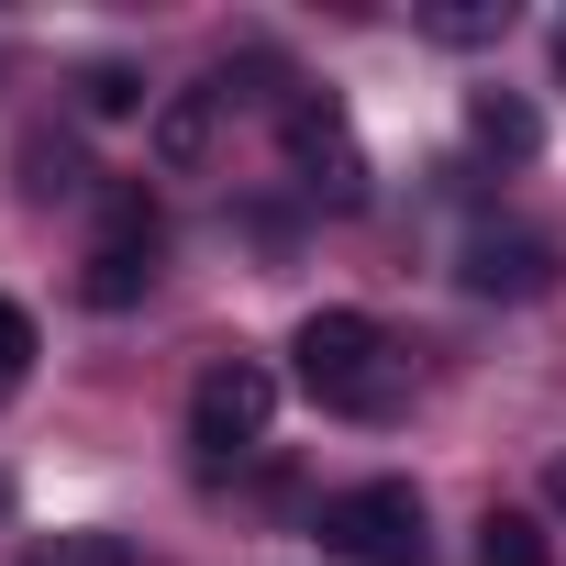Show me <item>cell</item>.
<instances>
[{"mask_svg": "<svg viewBox=\"0 0 566 566\" xmlns=\"http://www.w3.org/2000/svg\"><path fill=\"white\" fill-rule=\"evenodd\" d=\"M290 356H301V389L323 411H345V422H389L400 411V345L367 312H312Z\"/></svg>", "mask_w": 566, "mask_h": 566, "instance_id": "1", "label": "cell"}, {"mask_svg": "<svg viewBox=\"0 0 566 566\" xmlns=\"http://www.w3.org/2000/svg\"><path fill=\"white\" fill-rule=\"evenodd\" d=\"M312 533H323V555H345V566H422V489H411V478L334 489Z\"/></svg>", "mask_w": 566, "mask_h": 566, "instance_id": "2", "label": "cell"}, {"mask_svg": "<svg viewBox=\"0 0 566 566\" xmlns=\"http://www.w3.org/2000/svg\"><path fill=\"white\" fill-rule=\"evenodd\" d=\"M156 255H167L156 200H145V189H101V233H90V255H78V301H90V312H134L145 277H156Z\"/></svg>", "mask_w": 566, "mask_h": 566, "instance_id": "3", "label": "cell"}, {"mask_svg": "<svg viewBox=\"0 0 566 566\" xmlns=\"http://www.w3.org/2000/svg\"><path fill=\"white\" fill-rule=\"evenodd\" d=\"M266 422H277V378H266L255 356H211V367H200V389H189V444L222 467V455L266 444Z\"/></svg>", "mask_w": 566, "mask_h": 566, "instance_id": "4", "label": "cell"}, {"mask_svg": "<svg viewBox=\"0 0 566 566\" xmlns=\"http://www.w3.org/2000/svg\"><path fill=\"white\" fill-rule=\"evenodd\" d=\"M277 134H290V167H301L334 211H356V200H367V156H356V134H345V112H334V101H312V90H301L290 112H277Z\"/></svg>", "mask_w": 566, "mask_h": 566, "instance_id": "5", "label": "cell"}, {"mask_svg": "<svg viewBox=\"0 0 566 566\" xmlns=\"http://www.w3.org/2000/svg\"><path fill=\"white\" fill-rule=\"evenodd\" d=\"M544 277H555V255H544L533 233H478V244H467V290H478V301H533Z\"/></svg>", "mask_w": 566, "mask_h": 566, "instance_id": "6", "label": "cell"}, {"mask_svg": "<svg viewBox=\"0 0 566 566\" xmlns=\"http://www.w3.org/2000/svg\"><path fill=\"white\" fill-rule=\"evenodd\" d=\"M211 134H222V90H178V101L156 112V167H167V178H200V167H211Z\"/></svg>", "mask_w": 566, "mask_h": 566, "instance_id": "7", "label": "cell"}, {"mask_svg": "<svg viewBox=\"0 0 566 566\" xmlns=\"http://www.w3.org/2000/svg\"><path fill=\"white\" fill-rule=\"evenodd\" d=\"M478 566H544V522L489 511V522H478Z\"/></svg>", "mask_w": 566, "mask_h": 566, "instance_id": "8", "label": "cell"}, {"mask_svg": "<svg viewBox=\"0 0 566 566\" xmlns=\"http://www.w3.org/2000/svg\"><path fill=\"white\" fill-rule=\"evenodd\" d=\"M467 123H478V145H500V156H533V112H522V101L478 90V112H467Z\"/></svg>", "mask_w": 566, "mask_h": 566, "instance_id": "9", "label": "cell"}, {"mask_svg": "<svg viewBox=\"0 0 566 566\" xmlns=\"http://www.w3.org/2000/svg\"><path fill=\"white\" fill-rule=\"evenodd\" d=\"M23 566H134V555H123L112 533H56V544H34Z\"/></svg>", "mask_w": 566, "mask_h": 566, "instance_id": "10", "label": "cell"}, {"mask_svg": "<svg viewBox=\"0 0 566 566\" xmlns=\"http://www.w3.org/2000/svg\"><path fill=\"white\" fill-rule=\"evenodd\" d=\"M101 123H123V112H145V90H134V67H90V90H78Z\"/></svg>", "mask_w": 566, "mask_h": 566, "instance_id": "11", "label": "cell"}, {"mask_svg": "<svg viewBox=\"0 0 566 566\" xmlns=\"http://www.w3.org/2000/svg\"><path fill=\"white\" fill-rule=\"evenodd\" d=\"M23 367H34V323H23L12 301H0V400L23 389Z\"/></svg>", "mask_w": 566, "mask_h": 566, "instance_id": "12", "label": "cell"}, {"mask_svg": "<svg viewBox=\"0 0 566 566\" xmlns=\"http://www.w3.org/2000/svg\"><path fill=\"white\" fill-rule=\"evenodd\" d=\"M544 489H555V500H566V467H555V478H544Z\"/></svg>", "mask_w": 566, "mask_h": 566, "instance_id": "13", "label": "cell"}, {"mask_svg": "<svg viewBox=\"0 0 566 566\" xmlns=\"http://www.w3.org/2000/svg\"><path fill=\"white\" fill-rule=\"evenodd\" d=\"M555 67H566V34H555Z\"/></svg>", "mask_w": 566, "mask_h": 566, "instance_id": "14", "label": "cell"}]
</instances>
